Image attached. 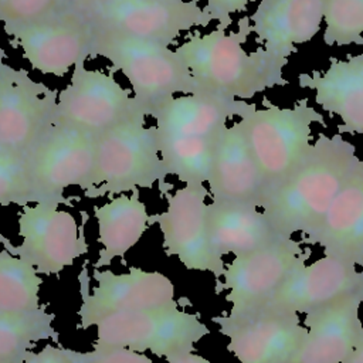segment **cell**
I'll use <instances>...</instances> for the list:
<instances>
[{
  "label": "cell",
  "mask_w": 363,
  "mask_h": 363,
  "mask_svg": "<svg viewBox=\"0 0 363 363\" xmlns=\"http://www.w3.org/2000/svg\"><path fill=\"white\" fill-rule=\"evenodd\" d=\"M360 167L363 160L350 142L340 133H320L298 167L267 194L261 210L278 235L302 237L319 224Z\"/></svg>",
  "instance_id": "cell-1"
},
{
  "label": "cell",
  "mask_w": 363,
  "mask_h": 363,
  "mask_svg": "<svg viewBox=\"0 0 363 363\" xmlns=\"http://www.w3.org/2000/svg\"><path fill=\"white\" fill-rule=\"evenodd\" d=\"M251 33L250 17H242L235 31L217 27L206 34L194 31L176 47L200 94L245 101L268 88L288 85L284 69L261 47L245 51L242 45Z\"/></svg>",
  "instance_id": "cell-2"
},
{
  "label": "cell",
  "mask_w": 363,
  "mask_h": 363,
  "mask_svg": "<svg viewBox=\"0 0 363 363\" xmlns=\"http://www.w3.org/2000/svg\"><path fill=\"white\" fill-rule=\"evenodd\" d=\"M95 57L105 58L111 72L118 71L128 79L133 98L147 118L156 106L177 94H200L183 58L170 45L94 26Z\"/></svg>",
  "instance_id": "cell-3"
},
{
  "label": "cell",
  "mask_w": 363,
  "mask_h": 363,
  "mask_svg": "<svg viewBox=\"0 0 363 363\" xmlns=\"http://www.w3.org/2000/svg\"><path fill=\"white\" fill-rule=\"evenodd\" d=\"M237 123L261 169L267 194L284 182L311 150L312 123L326 126L325 116L308 98L298 99L292 106H278L267 99L262 108L252 104Z\"/></svg>",
  "instance_id": "cell-4"
},
{
  "label": "cell",
  "mask_w": 363,
  "mask_h": 363,
  "mask_svg": "<svg viewBox=\"0 0 363 363\" xmlns=\"http://www.w3.org/2000/svg\"><path fill=\"white\" fill-rule=\"evenodd\" d=\"M145 115L123 122L95 138V160L86 199L115 197L140 189L163 187L164 170L155 125Z\"/></svg>",
  "instance_id": "cell-5"
},
{
  "label": "cell",
  "mask_w": 363,
  "mask_h": 363,
  "mask_svg": "<svg viewBox=\"0 0 363 363\" xmlns=\"http://www.w3.org/2000/svg\"><path fill=\"white\" fill-rule=\"evenodd\" d=\"M210 333L200 316L180 308L167 306L111 315L96 323L92 349H128L150 352L164 360L196 352L194 345Z\"/></svg>",
  "instance_id": "cell-6"
},
{
  "label": "cell",
  "mask_w": 363,
  "mask_h": 363,
  "mask_svg": "<svg viewBox=\"0 0 363 363\" xmlns=\"http://www.w3.org/2000/svg\"><path fill=\"white\" fill-rule=\"evenodd\" d=\"M309 251L301 240L279 237L225 264L217 292L225 291L228 316H242L264 308L286 278L306 264Z\"/></svg>",
  "instance_id": "cell-7"
},
{
  "label": "cell",
  "mask_w": 363,
  "mask_h": 363,
  "mask_svg": "<svg viewBox=\"0 0 363 363\" xmlns=\"http://www.w3.org/2000/svg\"><path fill=\"white\" fill-rule=\"evenodd\" d=\"M26 159L34 204L69 206L65 197L68 187L82 191L89 187L95 138L55 121Z\"/></svg>",
  "instance_id": "cell-8"
},
{
  "label": "cell",
  "mask_w": 363,
  "mask_h": 363,
  "mask_svg": "<svg viewBox=\"0 0 363 363\" xmlns=\"http://www.w3.org/2000/svg\"><path fill=\"white\" fill-rule=\"evenodd\" d=\"M140 115L146 116L139 102L111 71L88 68L85 62L72 68L57 98L55 121L94 138Z\"/></svg>",
  "instance_id": "cell-9"
},
{
  "label": "cell",
  "mask_w": 363,
  "mask_h": 363,
  "mask_svg": "<svg viewBox=\"0 0 363 363\" xmlns=\"http://www.w3.org/2000/svg\"><path fill=\"white\" fill-rule=\"evenodd\" d=\"M20 244L0 234L3 248L33 265L38 275H58L77 258L88 252L84 227L74 214L60 206L35 203L18 213Z\"/></svg>",
  "instance_id": "cell-10"
},
{
  "label": "cell",
  "mask_w": 363,
  "mask_h": 363,
  "mask_svg": "<svg viewBox=\"0 0 363 363\" xmlns=\"http://www.w3.org/2000/svg\"><path fill=\"white\" fill-rule=\"evenodd\" d=\"M166 194V210L150 216V225L157 224L162 245L167 257H176L184 268L210 272L220 279L225 269L224 257L213 247L207 223L206 184H184Z\"/></svg>",
  "instance_id": "cell-11"
},
{
  "label": "cell",
  "mask_w": 363,
  "mask_h": 363,
  "mask_svg": "<svg viewBox=\"0 0 363 363\" xmlns=\"http://www.w3.org/2000/svg\"><path fill=\"white\" fill-rule=\"evenodd\" d=\"M92 278L96 285L89 288L86 267L78 275L81 294L78 326L81 329L96 326L98 322L115 313L160 308L177 302L173 282L159 271H146L138 267H130L123 274L94 269Z\"/></svg>",
  "instance_id": "cell-12"
},
{
  "label": "cell",
  "mask_w": 363,
  "mask_h": 363,
  "mask_svg": "<svg viewBox=\"0 0 363 363\" xmlns=\"http://www.w3.org/2000/svg\"><path fill=\"white\" fill-rule=\"evenodd\" d=\"M57 98L27 69L7 65L0 79V153L26 157L55 122Z\"/></svg>",
  "instance_id": "cell-13"
},
{
  "label": "cell",
  "mask_w": 363,
  "mask_h": 363,
  "mask_svg": "<svg viewBox=\"0 0 363 363\" xmlns=\"http://www.w3.org/2000/svg\"><path fill=\"white\" fill-rule=\"evenodd\" d=\"M213 322L238 363H292L306 335L299 315L271 308L235 318L221 313Z\"/></svg>",
  "instance_id": "cell-14"
},
{
  "label": "cell",
  "mask_w": 363,
  "mask_h": 363,
  "mask_svg": "<svg viewBox=\"0 0 363 363\" xmlns=\"http://www.w3.org/2000/svg\"><path fill=\"white\" fill-rule=\"evenodd\" d=\"M89 21L96 27L164 45L176 43L183 31L211 23L200 0H113Z\"/></svg>",
  "instance_id": "cell-15"
},
{
  "label": "cell",
  "mask_w": 363,
  "mask_h": 363,
  "mask_svg": "<svg viewBox=\"0 0 363 363\" xmlns=\"http://www.w3.org/2000/svg\"><path fill=\"white\" fill-rule=\"evenodd\" d=\"M10 38V44L21 50L33 69L64 77L77 64L92 58L94 26L86 17L65 9Z\"/></svg>",
  "instance_id": "cell-16"
},
{
  "label": "cell",
  "mask_w": 363,
  "mask_h": 363,
  "mask_svg": "<svg viewBox=\"0 0 363 363\" xmlns=\"http://www.w3.org/2000/svg\"><path fill=\"white\" fill-rule=\"evenodd\" d=\"M362 289L363 271L359 267L322 255L296 268L264 308L306 315Z\"/></svg>",
  "instance_id": "cell-17"
},
{
  "label": "cell",
  "mask_w": 363,
  "mask_h": 363,
  "mask_svg": "<svg viewBox=\"0 0 363 363\" xmlns=\"http://www.w3.org/2000/svg\"><path fill=\"white\" fill-rule=\"evenodd\" d=\"M323 21V0H261L251 30L269 61L284 69L296 45L309 43Z\"/></svg>",
  "instance_id": "cell-18"
},
{
  "label": "cell",
  "mask_w": 363,
  "mask_h": 363,
  "mask_svg": "<svg viewBox=\"0 0 363 363\" xmlns=\"http://www.w3.org/2000/svg\"><path fill=\"white\" fill-rule=\"evenodd\" d=\"M363 289L305 315L306 335L292 363H345L363 333Z\"/></svg>",
  "instance_id": "cell-19"
},
{
  "label": "cell",
  "mask_w": 363,
  "mask_h": 363,
  "mask_svg": "<svg viewBox=\"0 0 363 363\" xmlns=\"http://www.w3.org/2000/svg\"><path fill=\"white\" fill-rule=\"evenodd\" d=\"M206 184L211 201L262 206L265 180L237 121L225 126L216 142Z\"/></svg>",
  "instance_id": "cell-20"
},
{
  "label": "cell",
  "mask_w": 363,
  "mask_h": 363,
  "mask_svg": "<svg viewBox=\"0 0 363 363\" xmlns=\"http://www.w3.org/2000/svg\"><path fill=\"white\" fill-rule=\"evenodd\" d=\"M329 255L363 267V167L343 186L319 224L301 237Z\"/></svg>",
  "instance_id": "cell-21"
},
{
  "label": "cell",
  "mask_w": 363,
  "mask_h": 363,
  "mask_svg": "<svg viewBox=\"0 0 363 363\" xmlns=\"http://www.w3.org/2000/svg\"><path fill=\"white\" fill-rule=\"evenodd\" d=\"M298 84L315 92L323 111L339 116L340 135H363V54L330 57L325 71L299 74Z\"/></svg>",
  "instance_id": "cell-22"
},
{
  "label": "cell",
  "mask_w": 363,
  "mask_h": 363,
  "mask_svg": "<svg viewBox=\"0 0 363 363\" xmlns=\"http://www.w3.org/2000/svg\"><path fill=\"white\" fill-rule=\"evenodd\" d=\"M251 106L245 101L213 94L176 95L156 106L149 118L163 135L217 139L230 119L241 118Z\"/></svg>",
  "instance_id": "cell-23"
},
{
  "label": "cell",
  "mask_w": 363,
  "mask_h": 363,
  "mask_svg": "<svg viewBox=\"0 0 363 363\" xmlns=\"http://www.w3.org/2000/svg\"><path fill=\"white\" fill-rule=\"evenodd\" d=\"M207 223L214 250L221 255H242L279 238L264 211L252 204L210 201Z\"/></svg>",
  "instance_id": "cell-24"
},
{
  "label": "cell",
  "mask_w": 363,
  "mask_h": 363,
  "mask_svg": "<svg viewBox=\"0 0 363 363\" xmlns=\"http://www.w3.org/2000/svg\"><path fill=\"white\" fill-rule=\"evenodd\" d=\"M94 216L101 244L99 255L92 264L94 269L108 267L115 258H123L150 225V214L140 199V190L112 197L95 207Z\"/></svg>",
  "instance_id": "cell-25"
},
{
  "label": "cell",
  "mask_w": 363,
  "mask_h": 363,
  "mask_svg": "<svg viewBox=\"0 0 363 363\" xmlns=\"http://www.w3.org/2000/svg\"><path fill=\"white\" fill-rule=\"evenodd\" d=\"M54 319L45 306L31 312H0V363H24L41 340L60 345Z\"/></svg>",
  "instance_id": "cell-26"
},
{
  "label": "cell",
  "mask_w": 363,
  "mask_h": 363,
  "mask_svg": "<svg viewBox=\"0 0 363 363\" xmlns=\"http://www.w3.org/2000/svg\"><path fill=\"white\" fill-rule=\"evenodd\" d=\"M157 133L160 157L167 176L184 184H206L217 139Z\"/></svg>",
  "instance_id": "cell-27"
},
{
  "label": "cell",
  "mask_w": 363,
  "mask_h": 363,
  "mask_svg": "<svg viewBox=\"0 0 363 363\" xmlns=\"http://www.w3.org/2000/svg\"><path fill=\"white\" fill-rule=\"evenodd\" d=\"M43 279L35 268L21 258L0 251V312H31L43 308Z\"/></svg>",
  "instance_id": "cell-28"
},
{
  "label": "cell",
  "mask_w": 363,
  "mask_h": 363,
  "mask_svg": "<svg viewBox=\"0 0 363 363\" xmlns=\"http://www.w3.org/2000/svg\"><path fill=\"white\" fill-rule=\"evenodd\" d=\"M323 43L363 45V0H323Z\"/></svg>",
  "instance_id": "cell-29"
},
{
  "label": "cell",
  "mask_w": 363,
  "mask_h": 363,
  "mask_svg": "<svg viewBox=\"0 0 363 363\" xmlns=\"http://www.w3.org/2000/svg\"><path fill=\"white\" fill-rule=\"evenodd\" d=\"M64 0H0V23L7 35L65 10Z\"/></svg>",
  "instance_id": "cell-30"
},
{
  "label": "cell",
  "mask_w": 363,
  "mask_h": 363,
  "mask_svg": "<svg viewBox=\"0 0 363 363\" xmlns=\"http://www.w3.org/2000/svg\"><path fill=\"white\" fill-rule=\"evenodd\" d=\"M10 204L20 207L34 204L27 159L0 153V207Z\"/></svg>",
  "instance_id": "cell-31"
},
{
  "label": "cell",
  "mask_w": 363,
  "mask_h": 363,
  "mask_svg": "<svg viewBox=\"0 0 363 363\" xmlns=\"http://www.w3.org/2000/svg\"><path fill=\"white\" fill-rule=\"evenodd\" d=\"M252 1L255 0H206L203 10L210 21L217 23V28L227 30L233 23V14L245 11Z\"/></svg>",
  "instance_id": "cell-32"
},
{
  "label": "cell",
  "mask_w": 363,
  "mask_h": 363,
  "mask_svg": "<svg viewBox=\"0 0 363 363\" xmlns=\"http://www.w3.org/2000/svg\"><path fill=\"white\" fill-rule=\"evenodd\" d=\"M84 363H153L152 359L145 353L132 352L128 349H92L82 352Z\"/></svg>",
  "instance_id": "cell-33"
},
{
  "label": "cell",
  "mask_w": 363,
  "mask_h": 363,
  "mask_svg": "<svg viewBox=\"0 0 363 363\" xmlns=\"http://www.w3.org/2000/svg\"><path fill=\"white\" fill-rule=\"evenodd\" d=\"M24 363H84L82 352L47 343L38 352H30Z\"/></svg>",
  "instance_id": "cell-34"
},
{
  "label": "cell",
  "mask_w": 363,
  "mask_h": 363,
  "mask_svg": "<svg viewBox=\"0 0 363 363\" xmlns=\"http://www.w3.org/2000/svg\"><path fill=\"white\" fill-rule=\"evenodd\" d=\"M113 0H67V9L86 17L88 20Z\"/></svg>",
  "instance_id": "cell-35"
},
{
  "label": "cell",
  "mask_w": 363,
  "mask_h": 363,
  "mask_svg": "<svg viewBox=\"0 0 363 363\" xmlns=\"http://www.w3.org/2000/svg\"><path fill=\"white\" fill-rule=\"evenodd\" d=\"M166 363H213V362L208 360L207 357L201 356V354H197V353L191 352V353H186V354L179 356V357L169 359V360H166Z\"/></svg>",
  "instance_id": "cell-36"
},
{
  "label": "cell",
  "mask_w": 363,
  "mask_h": 363,
  "mask_svg": "<svg viewBox=\"0 0 363 363\" xmlns=\"http://www.w3.org/2000/svg\"><path fill=\"white\" fill-rule=\"evenodd\" d=\"M345 363H363V333H362L360 340L356 345L354 350L352 352V354L347 357V360Z\"/></svg>",
  "instance_id": "cell-37"
},
{
  "label": "cell",
  "mask_w": 363,
  "mask_h": 363,
  "mask_svg": "<svg viewBox=\"0 0 363 363\" xmlns=\"http://www.w3.org/2000/svg\"><path fill=\"white\" fill-rule=\"evenodd\" d=\"M7 62H6V52H4V50L0 47V79H1V77H3V74H4V71H6V68H7Z\"/></svg>",
  "instance_id": "cell-38"
},
{
  "label": "cell",
  "mask_w": 363,
  "mask_h": 363,
  "mask_svg": "<svg viewBox=\"0 0 363 363\" xmlns=\"http://www.w3.org/2000/svg\"><path fill=\"white\" fill-rule=\"evenodd\" d=\"M65 1V6H67V0H64Z\"/></svg>",
  "instance_id": "cell-39"
}]
</instances>
